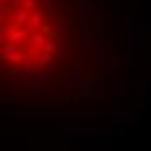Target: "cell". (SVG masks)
<instances>
[{
  "label": "cell",
  "instance_id": "4fadbf2b",
  "mask_svg": "<svg viewBox=\"0 0 151 151\" xmlns=\"http://www.w3.org/2000/svg\"><path fill=\"white\" fill-rule=\"evenodd\" d=\"M40 5L45 11H52L54 9V0H40Z\"/></svg>",
  "mask_w": 151,
  "mask_h": 151
},
{
  "label": "cell",
  "instance_id": "5b68a950",
  "mask_svg": "<svg viewBox=\"0 0 151 151\" xmlns=\"http://www.w3.org/2000/svg\"><path fill=\"white\" fill-rule=\"evenodd\" d=\"M14 115L17 116H26V115H30V116H40V115H45V116H54L56 113L54 111H40V109H14Z\"/></svg>",
  "mask_w": 151,
  "mask_h": 151
},
{
  "label": "cell",
  "instance_id": "9a60e30c",
  "mask_svg": "<svg viewBox=\"0 0 151 151\" xmlns=\"http://www.w3.org/2000/svg\"><path fill=\"white\" fill-rule=\"evenodd\" d=\"M83 116L85 118H96L97 116V111L96 109H87V111H83Z\"/></svg>",
  "mask_w": 151,
  "mask_h": 151
},
{
  "label": "cell",
  "instance_id": "277c9868",
  "mask_svg": "<svg viewBox=\"0 0 151 151\" xmlns=\"http://www.w3.org/2000/svg\"><path fill=\"white\" fill-rule=\"evenodd\" d=\"M56 136L58 137H80L83 136V129L82 127H58L56 129Z\"/></svg>",
  "mask_w": 151,
  "mask_h": 151
},
{
  "label": "cell",
  "instance_id": "2e32d148",
  "mask_svg": "<svg viewBox=\"0 0 151 151\" xmlns=\"http://www.w3.org/2000/svg\"><path fill=\"white\" fill-rule=\"evenodd\" d=\"M40 23H42V17H40L38 14L31 16V24H40Z\"/></svg>",
  "mask_w": 151,
  "mask_h": 151
},
{
  "label": "cell",
  "instance_id": "52a82bcc",
  "mask_svg": "<svg viewBox=\"0 0 151 151\" xmlns=\"http://www.w3.org/2000/svg\"><path fill=\"white\" fill-rule=\"evenodd\" d=\"M125 87H127L125 82H115V83H111V87H109V89H111L109 94H111L113 97H116V96H123V94L127 92L125 91Z\"/></svg>",
  "mask_w": 151,
  "mask_h": 151
},
{
  "label": "cell",
  "instance_id": "3957f363",
  "mask_svg": "<svg viewBox=\"0 0 151 151\" xmlns=\"http://www.w3.org/2000/svg\"><path fill=\"white\" fill-rule=\"evenodd\" d=\"M139 19L141 24H151V0H141L139 2Z\"/></svg>",
  "mask_w": 151,
  "mask_h": 151
},
{
  "label": "cell",
  "instance_id": "e0dca14e",
  "mask_svg": "<svg viewBox=\"0 0 151 151\" xmlns=\"http://www.w3.org/2000/svg\"><path fill=\"white\" fill-rule=\"evenodd\" d=\"M54 59L58 61V63H61V61L64 59V56H63V52H61V50H56V56H54Z\"/></svg>",
  "mask_w": 151,
  "mask_h": 151
},
{
  "label": "cell",
  "instance_id": "6da1fadb",
  "mask_svg": "<svg viewBox=\"0 0 151 151\" xmlns=\"http://www.w3.org/2000/svg\"><path fill=\"white\" fill-rule=\"evenodd\" d=\"M139 50H141V30H139V26L129 24V54H130V58H134V54H137Z\"/></svg>",
  "mask_w": 151,
  "mask_h": 151
},
{
  "label": "cell",
  "instance_id": "ba28073f",
  "mask_svg": "<svg viewBox=\"0 0 151 151\" xmlns=\"http://www.w3.org/2000/svg\"><path fill=\"white\" fill-rule=\"evenodd\" d=\"M73 82H76V83H83L85 82V71H83V68H80V66L73 68Z\"/></svg>",
  "mask_w": 151,
  "mask_h": 151
},
{
  "label": "cell",
  "instance_id": "7a4b0ae2",
  "mask_svg": "<svg viewBox=\"0 0 151 151\" xmlns=\"http://www.w3.org/2000/svg\"><path fill=\"white\" fill-rule=\"evenodd\" d=\"M109 139L108 137H89L85 139V150H109Z\"/></svg>",
  "mask_w": 151,
  "mask_h": 151
},
{
  "label": "cell",
  "instance_id": "ac0fdd59",
  "mask_svg": "<svg viewBox=\"0 0 151 151\" xmlns=\"http://www.w3.org/2000/svg\"><path fill=\"white\" fill-rule=\"evenodd\" d=\"M96 19H97V26H103V14L101 12H97V17Z\"/></svg>",
  "mask_w": 151,
  "mask_h": 151
},
{
  "label": "cell",
  "instance_id": "8fae6325",
  "mask_svg": "<svg viewBox=\"0 0 151 151\" xmlns=\"http://www.w3.org/2000/svg\"><path fill=\"white\" fill-rule=\"evenodd\" d=\"M92 94H94V83L89 82V80H85L83 82V89H82V96L87 97V96H92Z\"/></svg>",
  "mask_w": 151,
  "mask_h": 151
},
{
  "label": "cell",
  "instance_id": "8992f818",
  "mask_svg": "<svg viewBox=\"0 0 151 151\" xmlns=\"http://www.w3.org/2000/svg\"><path fill=\"white\" fill-rule=\"evenodd\" d=\"M129 122V109H113L111 111V123H127Z\"/></svg>",
  "mask_w": 151,
  "mask_h": 151
},
{
  "label": "cell",
  "instance_id": "7c38bea8",
  "mask_svg": "<svg viewBox=\"0 0 151 151\" xmlns=\"http://www.w3.org/2000/svg\"><path fill=\"white\" fill-rule=\"evenodd\" d=\"M31 44H33V45H45V44H44V35H42V33L31 35Z\"/></svg>",
  "mask_w": 151,
  "mask_h": 151
},
{
  "label": "cell",
  "instance_id": "30bf717a",
  "mask_svg": "<svg viewBox=\"0 0 151 151\" xmlns=\"http://www.w3.org/2000/svg\"><path fill=\"white\" fill-rule=\"evenodd\" d=\"M125 134V123H111V136H123Z\"/></svg>",
  "mask_w": 151,
  "mask_h": 151
},
{
  "label": "cell",
  "instance_id": "5bb4252c",
  "mask_svg": "<svg viewBox=\"0 0 151 151\" xmlns=\"http://www.w3.org/2000/svg\"><path fill=\"white\" fill-rule=\"evenodd\" d=\"M139 120V109H129V122H136Z\"/></svg>",
  "mask_w": 151,
  "mask_h": 151
},
{
  "label": "cell",
  "instance_id": "9c48e42d",
  "mask_svg": "<svg viewBox=\"0 0 151 151\" xmlns=\"http://www.w3.org/2000/svg\"><path fill=\"white\" fill-rule=\"evenodd\" d=\"M45 73L50 78H56V76L59 75V68H58V61L56 63H50V64H47L45 66Z\"/></svg>",
  "mask_w": 151,
  "mask_h": 151
}]
</instances>
